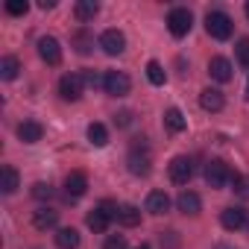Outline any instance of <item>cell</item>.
I'll return each instance as SVG.
<instances>
[{
  "mask_svg": "<svg viewBox=\"0 0 249 249\" xmlns=\"http://www.w3.org/2000/svg\"><path fill=\"white\" fill-rule=\"evenodd\" d=\"M231 170H229V164L223 161V159H211L208 164H205V182H208V188H226V182H231Z\"/></svg>",
  "mask_w": 249,
  "mask_h": 249,
  "instance_id": "obj_4",
  "label": "cell"
},
{
  "mask_svg": "<svg viewBox=\"0 0 249 249\" xmlns=\"http://www.w3.org/2000/svg\"><path fill=\"white\" fill-rule=\"evenodd\" d=\"M100 47L106 56H120L123 50H126V36H123L120 30H106L100 36Z\"/></svg>",
  "mask_w": 249,
  "mask_h": 249,
  "instance_id": "obj_8",
  "label": "cell"
},
{
  "mask_svg": "<svg viewBox=\"0 0 249 249\" xmlns=\"http://www.w3.org/2000/svg\"><path fill=\"white\" fill-rule=\"evenodd\" d=\"M191 27H194V15H191V9H185V6L170 9V15H167V30H170V36L185 38V36L191 33Z\"/></svg>",
  "mask_w": 249,
  "mask_h": 249,
  "instance_id": "obj_3",
  "label": "cell"
},
{
  "mask_svg": "<svg viewBox=\"0 0 249 249\" xmlns=\"http://www.w3.org/2000/svg\"><path fill=\"white\" fill-rule=\"evenodd\" d=\"M38 6H41V9H53V6H56V0H41Z\"/></svg>",
  "mask_w": 249,
  "mask_h": 249,
  "instance_id": "obj_35",
  "label": "cell"
},
{
  "mask_svg": "<svg viewBox=\"0 0 249 249\" xmlns=\"http://www.w3.org/2000/svg\"><path fill=\"white\" fill-rule=\"evenodd\" d=\"M208 73H211V79H217V82H229L234 73H231V62L226 59V56H214L211 62H208Z\"/></svg>",
  "mask_w": 249,
  "mask_h": 249,
  "instance_id": "obj_12",
  "label": "cell"
},
{
  "mask_svg": "<svg viewBox=\"0 0 249 249\" xmlns=\"http://www.w3.org/2000/svg\"><path fill=\"white\" fill-rule=\"evenodd\" d=\"M170 208V196L164 194V191H150V196H147V211L150 214H164Z\"/></svg>",
  "mask_w": 249,
  "mask_h": 249,
  "instance_id": "obj_20",
  "label": "cell"
},
{
  "mask_svg": "<svg viewBox=\"0 0 249 249\" xmlns=\"http://www.w3.org/2000/svg\"><path fill=\"white\" fill-rule=\"evenodd\" d=\"M59 223V211H53V208H38V211H33V226L38 229V231H47V229H53Z\"/></svg>",
  "mask_w": 249,
  "mask_h": 249,
  "instance_id": "obj_16",
  "label": "cell"
},
{
  "mask_svg": "<svg viewBox=\"0 0 249 249\" xmlns=\"http://www.w3.org/2000/svg\"><path fill=\"white\" fill-rule=\"evenodd\" d=\"M117 223H120V226H126V229H132V226L141 223V211H138L135 205H129V202H126V205H120V208H117Z\"/></svg>",
  "mask_w": 249,
  "mask_h": 249,
  "instance_id": "obj_21",
  "label": "cell"
},
{
  "mask_svg": "<svg viewBox=\"0 0 249 249\" xmlns=\"http://www.w3.org/2000/svg\"><path fill=\"white\" fill-rule=\"evenodd\" d=\"M129 243H126V237L123 234H108L106 237V243H103V249H126Z\"/></svg>",
  "mask_w": 249,
  "mask_h": 249,
  "instance_id": "obj_31",
  "label": "cell"
},
{
  "mask_svg": "<svg viewBox=\"0 0 249 249\" xmlns=\"http://www.w3.org/2000/svg\"><path fill=\"white\" fill-rule=\"evenodd\" d=\"M199 106L205 108V111H223V106H226V100H223V91H217V88H205V91H199Z\"/></svg>",
  "mask_w": 249,
  "mask_h": 249,
  "instance_id": "obj_15",
  "label": "cell"
},
{
  "mask_svg": "<svg viewBox=\"0 0 249 249\" xmlns=\"http://www.w3.org/2000/svg\"><path fill=\"white\" fill-rule=\"evenodd\" d=\"M217 249H229V246H217Z\"/></svg>",
  "mask_w": 249,
  "mask_h": 249,
  "instance_id": "obj_39",
  "label": "cell"
},
{
  "mask_svg": "<svg viewBox=\"0 0 249 249\" xmlns=\"http://www.w3.org/2000/svg\"><path fill=\"white\" fill-rule=\"evenodd\" d=\"M205 30H208L211 38L226 41V38H231L234 24H231V18H229L226 12H208V15H205Z\"/></svg>",
  "mask_w": 249,
  "mask_h": 249,
  "instance_id": "obj_1",
  "label": "cell"
},
{
  "mask_svg": "<svg viewBox=\"0 0 249 249\" xmlns=\"http://www.w3.org/2000/svg\"><path fill=\"white\" fill-rule=\"evenodd\" d=\"M41 135H44V126L38 120H24V123H18V138L24 141V144H36V141H41Z\"/></svg>",
  "mask_w": 249,
  "mask_h": 249,
  "instance_id": "obj_14",
  "label": "cell"
},
{
  "mask_svg": "<svg viewBox=\"0 0 249 249\" xmlns=\"http://www.w3.org/2000/svg\"><path fill=\"white\" fill-rule=\"evenodd\" d=\"M111 220H114V217H111V214H108V211H106L103 205H97V208H91V211H88V217H85V223H88V229H91V231H97V234H100V231H106Z\"/></svg>",
  "mask_w": 249,
  "mask_h": 249,
  "instance_id": "obj_13",
  "label": "cell"
},
{
  "mask_svg": "<svg viewBox=\"0 0 249 249\" xmlns=\"http://www.w3.org/2000/svg\"><path fill=\"white\" fill-rule=\"evenodd\" d=\"M97 12H100V6L94 3V0H79V3L73 6V15H76V21H94L97 18Z\"/></svg>",
  "mask_w": 249,
  "mask_h": 249,
  "instance_id": "obj_22",
  "label": "cell"
},
{
  "mask_svg": "<svg viewBox=\"0 0 249 249\" xmlns=\"http://www.w3.org/2000/svg\"><path fill=\"white\" fill-rule=\"evenodd\" d=\"M106 94L108 97H126L129 94V88H132V79L123 73V71H108L106 73Z\"/></svg>",
  "mask_w": 249,
  "mask_h": 249,
  "instance_id": "obj_6",
  "label": "cell"
},
{
  "mask_svg": "<svg viewBox=\"0 0 249 249\" xmlns=\"http://www.w3.org/2000/svg\"><path fill=\"white\" fill-rule=\"evenodd\" d=\"M234 56H237V62H240L243 68H249V38H240V41L234 44Z\"/></svg>",
  "mask_w": 249,
  "mask_h": 249,
  "instance_id": "obj_29",
  "label": "cell"
},
{
  "mask_svg": "<svg viewBox=\"0 0 249 249\" xmlns=\"http://www.w3.org/2000/svg\"><path fill=\"white\" fill-rule=\"evenodd\" d=\"M73 47H76V53L88 56V53L94 50V36H91L88 30H79V33H73Z\"/></svg>",
  "mask_w": 249,
  "mask_h": 249,
  "instance_id": "obj_25",
  "label": "cell"
},
{
  "mask_svg": "<svg viewBox=\"0 0 249 249\" xmlns=\"http://www.w3.org/2000/svg\"><path fill=\"white\" fill-rule=\"evenodd\" d=\"M88 141L94 147H106L108 144V132H106L103 123H91V126H88Z\"/></svg>",
  "mask_w": 249,
  "mask_h": 249,
  "instance_id": "obj_26",
  "label": "cell"
},
{
  "mask_svg": "<svg viewBox=\"0 0 249 249\" xmlns=\"http://www.w3.org/2000/svg\"><path fill=\"white\" fill-rule=\"evenodd\" d=\"M56 246L59 249H76L79 246V231L76 229H59L56 231Z\"/></svg>",
  "mask_w": 249,
  "mask_h": 249,
  "instance_id": "obj_23",
  "label": "cell"
},
{
  "mask_svg": "<svg viewBox=\"0 0 249 249\" xmlns=\"http://www.w3.org/2000/svg\"><path fill=\"white\" fill-rule=\"evenodd\" d=\"M246 18H249V3H246Z\"/></svg>",
  "mask_w": 249,
  "mask_h": 249,
  "instance_id": "obj_37",
  "label": "cell"
},
{
  "mask_svg": "<svg viewBox=\"0 0 249 249\" xmlns=\"http://www.w3.org/2000/svg\"><path fill=\"white\" fill-rule=\"evenodd\" d=\"M18 185H21V176H18V170H15V167H9V164L0 167V191L9 196V194H15V191H18Z\"/></svg>",
  "mask_w": 249,
  "mask_h": 249,
  "instance_id": "obj_17",
  "label": "cell"
},
{
  "mask_svg": "<svg viewBox=\"0 0 249 249\" xmlns=\"http://www.w3.org/2000/svg\"><path fill=\"white\" fill-rule=\"evenodd\" d=\"M126 164H129V173L132 176H147L153 170V156L147 150V144H135L126 156Z\"/></svg>",
  "mask_w": 249,
  "mask_h": 249,
  "instance_id": "obj_2",
  "label": "cell"
},
{
  "mask_svg": "<svg viewBox=\"0 0 249 249\" xmlns=\"http://www.w3.org/2000/svg\"><path fill=\"white\" fill-rule=\"evenodd\" d=\"M164 126H167V132H173V135H179V132H185V126H188V120H185V114L173 106V108H167L164 111Z\"/></svg>",
  "mask_w": 249,
  "mask_h": 249,
  "instance_id": "obj_18",
  "label": "cell"
},
{
  "mask_svg": "<svg viewBox=\"0 0 249 249\" xmlns=\"http://www.w3.org/2000/svg\"><path fill=\"white\" fill-rule=\"evenodd\" d=\"M246 100H249V82H246Z\"/></svg>",
  "mask_w": 249,
  "mask_h": 249,
  "instance_id": "obj_36",
  "label": "cell"
},
{
  "mask_svg": "<svg viewBox=\"0 0 249 249\" xmlns=\"http://www.w3.org/2000/svg\"><path fill=\"white\" fill-rule=\"evenodd\" d=\"M82 91H85V76H82V73H65V76L59 79V94H62V100L76 103V100L82 97Z\"/></svg>",
  "mask_w": 249,
  "mask_h": 249,
  "instance_id": "obj_5",
  "label": "cell"
},
{
  "mask_svg": "<svg viewBox=\"0 0 249 249\" xmlns=\"http://www.w3.org/2000/svg\"><path fill=\"white\" fill-rule=\"evenodd\" d=\"M138 249H150V246H147V243H144V246H138Z\"/></svg>",
  "mask_w": 249,
  "mask_h": 249,
  "instance_id": "obj_38",
  "label": "cell"
},
{
  "mask_svg": "<svg viewBox=\"0 0 249 249\" xmlns=\"http://www.w3.org/2000/svg\"><path fill=\"white\" fill-rule=\"evenodd\" d=\"M231 185H234V194L237 196H243V199H249V176H231Z\"/></svg>",
  "mask_w": 249,
  "mask_h": 249,
  "instance_id": "obj_28",
  "label": "cell"
},
{
  "mask_svg": "<svg viewBox=\"0 0 249 249\" xmlns=\"http://www.w3.org/2000/svg\"><path fill=\"white\" fill-rule=\"evenodd\" d=\"M220 223H223V229H226V231H237V229H243V226H246V211H243V208H237V205H229V208H223V211H220Z\"/></svg>",
  "mask_w": 249,
  "mask_h": 249,
  "instance_id": "obj_11",
  "label": "cell"
},
{
  "mask_svg": "<svg viewBox=\"0 0 249 249\" xmlns=\"http://www.w3.org/2000/svg\"><path fill=\"white\" fill-rule=\"evenodd\" d=\"M114 123H117V126H129V123H132V111H120V114H114Z\"/></svg>",
  "mask_w": 249,
  "mask_h": 249,
  "instance_id": "obj_34",
  "label": "cell"
},
{
  "mask_svg": "<svg viewBox=\"0 0 249 249\" xmlns=\"http://www.w3.org/2000/svg\"><path fill=\"white\" fill-rule=\"evenodd\" d=\"M6 12H9V15H27V12H30V3H27V0H9V3H6Z\"/></svg>",
  "mask_w": 249,
  "mask_h": 249,
  "instance_id": "obj_30",
  "label": "cell"
},
{
  "mask_svg": "<svg viewBox=\"0 0 249 249\" xmlns=\"http://www.w3.org/2000/svg\"><path fill=\"white\" fill-rule=\"evenodd\" d=\"M33 196H36V199H50V196H53V188H50L47 182H36V185H33Z\"/></svg>",
  "mask_w": 249,
  "mask_h": 249,
  "instance_id": "obj_32",
  "label": "cell"
},
{
  "mask_svg": "<svg viewBox=\"0 0 249 249\" xmlns=\"http://www.w3.org/2000/svg\"><path fill=\"white\" fill-rule=\"evenodd\" d=\"M82 76H85V85H91V88H100V85H106V76H100L97 71H85Z\"/></svg>",
  "mask_w": 249,
  "mask_h": 249,
  "instance_id": "obj_33",
  "label": "cell"
},
{
  "mask_svg": "<svg viewBox=\"0 0 249 249\" xmlns=\"http://www.w3.org/2000/svg\"><path fill=\"white\" fill-rule=\"evenodd\" d=\"M85 191H88V176H85L82 170L68 173V179H65V196H68V199H79Z\"/></svg>",
  "mask_w": 249,
  "mask_h": 249,
  "instance_id": "obj_10",
  "label": "cell"
},
{
  "mask_svg": "<svg viewBox=\"0 0 249 249\" xmlns=\"http://www.w3.org/2000/svg\"><path fill=\"white\" fill-rule=\"evenodd\" d=\"M18 71H21V62H18L15 56H3V59H0V79L12 82V79L18 76Z\"/></svg>",
  "mask_w": 249,
  "mask_h": 249,
  "instance_id": "obj_24",
  "label": "cell"
},
{
  "mask_svg": "<svg viewBox=\"0 0 249 249\" xmlns=\"http://www.w3.org/2000/svg\"><path fill=\"white\" fill-rule=\"evenodd\" d=\"M38 56L47 65H59L62 62V44L53 36H44V38H38Z\"/></svg>",
  "mask_w": 249,
  "mask_h": 249,
  "instance_id": "obj_9",
  "label": "cell"
},
{
  "mask_svg": "<svg viewBox=\"0 0 249 249\" xmlns=\"http://www.w3.org/2000/svg\"><path fill=\"white\" fill-rule=\"evenodd\" d=\"M147 79L153 82V85H164L167 82V73H164V68H161V62H147Z\"/></svg>",
  "mask_w": 249,
  "mask_h": 249,
  "instance_id": "obj_27",
  "label": "cell"
},
{
  "mask_svg": "<svg viewBox=\"0 0 249 249\" xmlns=\"http://www.w3.org/2000/svg\"><path fill=\"white\" fill-rule=\"evenodd\" d=\"M176 205H179V211L182 214H199V208H202V202H199V196L194 194V191H182L179 194V199H176Z\"/></svg>",
  "mask_w": 249,
  "mask_h": 249,
  "instance_id": "obj_19",
  "label": "cell"
},
{
  "mask_svg": "<svg viewBox=\"0 0 249 249\" xmlns=\"http://www.w3.org/2000/svg\"><path fill=\"white\" fill-rule=\"evenodd\" d=\"M194 179V161L188 156H176L170 161V182L173 185H188Z\"/></svg>",
  "mask_w": 249,
  "mask_h": 249,
  "instance_id": "obj_7",
  "label": "cell"
}]
</instances>
